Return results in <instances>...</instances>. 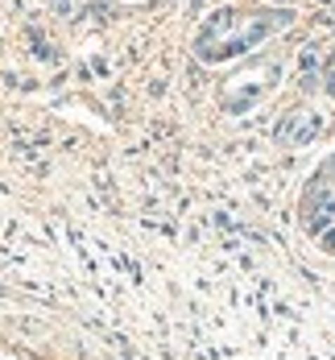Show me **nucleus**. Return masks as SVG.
<instances>
[{
	"mask_svg": "<svg viewBox=\"0 0 335 360\" xmlns=\"http://www.w3.org/2000/svg\"><path fill=\"white\" fill-rule=\"evenodd\" d=\"M306 232L335 252V158H327L306 191Z\"/></svg>",
	"mask_w": 335,
	"mask_h": 360,
	"instance_id": "nucleus-1",
	"label": "nucleus"
}]
</instances>
